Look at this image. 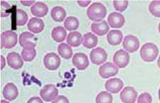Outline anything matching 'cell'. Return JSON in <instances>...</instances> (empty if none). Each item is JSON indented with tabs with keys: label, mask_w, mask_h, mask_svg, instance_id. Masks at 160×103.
Listing matches in <instances>:
<instances>
[{
	"label": "cell",
	"mask_w": 160,
	"mask_h": 103,
	"mask_svg": "<svg viewBox=\"0 0 160 103\" xmlns=\"http://www.w3.org/2000/svg\"><path fill=\"white\" fill-rule=\"evenodd\" d=\"M27 103H43L41 97H32L28 100Z\"/></svg>",
	"instance_id": "cell-35"
},
{
	"label": "cell",
	"mask_w": 160,
	"mask_h": 103,
	"mask_svg": "<svg viewBox=\"0 0 160 103\" xmlns=\"http://www.w3.org/2000/svg\"><path fill=\"white\" fill-rule=\"evenodd\" d=\"M157 65H158V67L160 68V56L158 59V61H157Z\"/></svg>",
	"instance_id": "cell-39"
},
{
	"label": "cell",
	"mask_w": 160,
	"mask_h": 103,
	"mask_svg": "<svg viewBox=\"0 0 160 103\" xmlns=\"http://www.w3.org/2000/svg\"><path fill=\"white\" fill-rule=\"evenodd\" d=\"M11 7L7 2H1V17H7L10 14Z\"/></svg>",
	"instance_id": "cell-32"
},
{
	"label": "cell",
	"mask_w": 160,
	"mask_h": 103,
	"mask_svg": "<svg viewBox=\"0 0 160 103\" xmlns=\"http://www.w3.org/2000/svg\"><path fill=\"white\" fill-rule=\"evenodd\" d=\"M113 101V97L108 92H101L98 93L96 98L97 103H112Z\"/></svg>",
	"instance_id": "cell-29"
},
{
	"label": "cell",
	"mask_w": 160,
	"mask_h": 103,
	"mask_svg": "<svg viewBox=\"0 0 160 103\" xmlns=\"http://www.w3.org/2000/svg\"><path fill=\"white\" fill-rule=\"evenodd\" d=\"M7 64L11 68L18 70L23 67V61L17 52H12L7 55Z\"/></svg>",
	"instance_id": "cell-15"
},
{
	"label": "cell",
	"mask_w": 160,
	"mask_h": 103,
	"mask_svg": "<svg viewBox=\"0 0 160 103\" xmlns=\"http://www.w3.org/2000/svg\"><path fill=\"white\" fill-rule=\"evenodd\" d=\"M36 56V50L34 48H23L21 57L26 62H31Z\"/></svg>",
	"instance_id": "cell-27"
},
{
	"label": "cell",
	"mask_w": 160,
	"mask_h": 103,
	"mask_svg": "<svg viewBox=\"0 0 160 103\" xmlns=\"http://www.w3.org/2000/svg\"><path fill=\"white\" fill-rule=\"evenodd\" d=\"M159 54V49L156 44L152 43L144 44L140 49V57L147 62H154Z\"/></svg>",
	"instance_id": "cell-2"
},
{
	"label": "cell",
	"mask_w": 160,
	"mask_h": 103,
	"mask_svg": "<svg viewBox=\"0 0 160 103\" xmlns=\"http://www.w3.org/2000/svg\"><path fill=\"white\" fill-rule=\"evenodd\" d=\"M113 60L114 64L118 68H125L130 62V55L126 51L119 49L114 54Z\"/></svg>",
	"instance_id": "cell-8"
},
{
	"label": "cell",
	"mask_w": 160,
	"mask_h": 103,
	"mask_svg": "<svg viewBox=\"0 0 160 103\" xmlns=\"http://www.w3.org/2000/svg\"><path fill=\"white\" fill-rule=\"evenodd\" d=\"M121 101L123 103H135L138 97V92L131 86H127L121 92Z\"/></svg>",
	"instance_id": "cell-11"
},
{
	"label": "cell",
	"mask_w": 160,
	"mask_h": 103,
	"mask_svg": "<svg viewBox=\"0 0 160 103\" xmlns=\"http://www.w3.org/2000/svg\"><path fill=\"white\" fill-rule=\"evenodd\" d=\"M122 33L121 30H112L108 33L107 40L111 45H118L122 40Z\"/></svg>",
	"instance_id": "cell-20"
},
{
	"label": "cell",
	"mask_w": 160,
	"mask_h": 103,
	"mask_svg": "<svg viewBox=\"0 0 160 103\" xmlns=\"http://www.w3.org/2000/svg\"><path fill=\"white\" fill-rule=\"evenodd\" d=\"M28 17L26 12L21 9L17 10V15H16V23L18 26L25 25L28 21Z\"/></svg>",
	"instance_id": "cell-28"
},
{
	"label": "cell",
	"mask_w": 160,
	"mask_h": 103,
	"mask_svg": "<svg viewBox=\"0 0 160 103\" xmlns=\"http://www.w3.org/2000/svg\"><path fill=\"white\" fill-rule=\"evenodd\" d=\"M44 22L41 18H31L28 23V30L33 33H41L44 29Z\"/></svg>",
	"instance_id": "cell-18"
},
{
	"label": "cell",
	"mask_w": 160,
	"mask_h": 103,
	"mask_svg": "<svg viewBox=\"0 0 160 103\" xmlns=\"http://www.w3.org/2000/svg\"><path fill=\"white\" fill-rule=\"evenodd\" d=\"M158 30H159V33L160 34V23H159V24L158 26Z\"/></svg>",
	"instance_id": "cell-41"
},
{
	"label": "cell",
	"mask_w": 160,
	"mask_h": 103,
	"mask_svg": "<svg viewBox=\"0 0 160 103\" xmlns=\"http://www.w3.org/2000/svg\"><path fill=\"white\" fill-rule=\"evenodd\" d=\"M152 97L148 92H144L138 97V103H152Z\"/></svg>",
	"instance_id": "cell-33"
},
{
	"label": "cell",
	"mask_w": 160,
	"mask_h": 103,
	"mask_svg": "<svg viewBox=\"0 0 160 103\" xmlns=\"http://www.w3.org/2000/svg\"><path fill=\"white\" fill-rule=\"evenodd\" d=\"M1 103H9V102L6 101V100H1Z\"/></svg>",
	"instance_id": "cell-40"
},
{
	"label": "cell",
	"mask_w": 160,
	"mask_h": 103,
	"mask_svg": "<svg viewBox=\"0 0 160 103\" xmlns=\"http://www.w3.org/2000/svg\"><path fill=\"white\" fill-rule=\"evenodd\" d=\"M31 12L36 17H44L48 12V7L43 2H36L31 7Z\"/></svg>",
	"instance_id": "cell-17"
},
{
	"label": "cell",
	"mask_w": 160,
	"mask_h": 103,
	"mask_svg": "<svg viewBox=\"0 0 160 103\" xmlns=\"http://www.w3.org/2000/svg\"><path fill=\"white\" fill-rule=\"evenodd\" d=\"M149 11L155 17H160V1L151 2L149 6Z\"/></svg>",
	"instance_id": "cell-30"
},
{
	"label": "cell",
	"mask_w": 160,
	"mask_h": 103,
	"mask_svg": "<svg viewBox=\"0 0 160 103\" xmlns=\"http://www.w3.org/2000/svg\"><path fill=\"white\" fill-rule=\"evenodd\" d=\"M21 3L24 6L28 7L35 3V1H21Z\"/></svg>",
	"instance_id": "cell-37"
},
{
	"label": "cell",
	"mask_w": 160,
	"mask_h": 103,
	"mask_svg": "<svg viewBox=\"0 0 160 103\" xmlns=\"http://www.w3.org/2000/svg\"><path fill=\"white\" fill-rule=\"evenodd\" d=\"M52 38L57 43H62L66 38L67 32L62 26H57L52 30Z\"/></svg>",
	"instance_id": "cell-23"
},
{
	"label": "cell",
	"mask_w": 160,
	"mask_h": 103,
	"mask_svg": "<svg viewBox=\"0 0 160 103\" xmlns=\"http://www.w3.org/2000/svg\"><path fill=\"white\" fill-rule=\"evenodd\" d=\"M122 87H123V82L118 78L109 79L106 82L105 84V88L107 91L114 94L118 93L121 91Z\"/></svg>",
	"instance_id": "cell-14"
},
{
	"label": "cell",
	"mask_w": 160,
	"mask_h": 103,
	"mask_svg": "<svg viewBox=\"0 0 160 103\" xmlns=\"http://www.w3.org/2000/svg\"><path fill=\"white\" fill-rule=\"evenodd\" d=\"M84 47L88 49H92L97 45L98 38L92 33H87L84 34L83 36V42H82Z\"/></svg>",
	"instance_id": "cell-22"
},
{
	"label": "cell",
	"mask_w": 160,
	"mask_h": 103,
	"mask_svg": "<svg viewBox=\"0 0 160 103\" xmlns=\"http://www.w3.org/2000/svg\"><path fill=\"white\" fill-rule=\"evenodd\" d=\"M82 42H83V39H82L81 33L77 31L70 33L67 38V43L70 47H79Z\"/></svg>",
	"instance_id": "cell-21"
},
{
	"label": "cell",
	"mask_w": 160,
	"mask_h": 103,
	"mask_svg": "<svg viewBox=\"0 0 160 103\" xmlns=\"http://www.w3.org/2000/svg\"><path fill=\"white\" fill-rule=\"evenodd\" d=\"M122 47L127 52L133 53L138 49L140 47V42L137 37L133 35H128L125 37L122 41Z\"/></svg>",
	"instance_id": "cell-7"
},
{
	"label": "cell",
	"mask_w": 160,
	"mask_h": 103,
	"mask_svg": "<svg viewBox=\"0 0 160 103\" xmlns=\"http://www.w3.org/2000/svg\"><path fill=\"white\" fill-rule=\"evenodd\" d=\"M98 73L101 78H108L116 76L118 73V68L116 66L111 62H107L101 66Z\"/></svg>",
	"instance_id": "cell-9"
},
{
	"label": "cell",
	"mask_w": 160,
	"mask_h": 103,
	"mask_svg": "<svg viewBox=\"0 0 160 103\" xmlns=\"http://www.w3.org/2000/svg\"><path fill=\"white\" fill-rule=\"evenodd\" d=\"M159 100L160 101V88H159Z\"/></svg>",
	"instance_id": "cell-42"
},
{
	"label": "cell",
	"mask_w": 160,
	"mask_h": 103,
	"mask_svg": "<svg viewBox=\"0 0 160 103\" xmlns=\"http://www.w3.org/2000/svg\"><path fill=\"white\" fill-rule=\"evenodd\" d=\"M91 29L97 35L102 36L106 35L109 31V26L106 21H102L100 23H92Z\"/></svg>",
	"instance_id": "cell-19"
},
{
	"label": "cell",
	"mask_w": 160,
	"mask_h": 103,
	"mask_svg": "<svg viewBox=\"0 0 160 103\" xmlns=\"http://www.w3.org/2000/svg\"><path fill=\"white\" fill-rule=\"evenodd\" d=\"M6 65V62H5V58L1 55V69L2 70Z\"/></svg>",
	"instance_id": "cell-38"
},
{
	"label": "cell",
	"mask_w": 160,
	"mask_h": 103,
	"mask_svg": "<svg viewBox=\"0 0 160 103\" xmlns=\"http://www.w3.org/2000/svg\"><path fill=\"white\" fill-rule=\"evenodd\" d=\"M72 64L77 69L80 71L85 70L89 67V62L86 54L84 53H76L72 58Z\"/></svg>",
	"instance_id": "cell-12"
},
{
	"label": "cell",
	"mask_w": 160,
	"mask_h": 103,
	"mask_svg": "<svg viewBox=\"0 0 160 103\" xmlns=\"http://www.w3.org/2000/svg\"><path fill=\"white\" fill-rule=\"evenodd\" d=\"M108 54L104 49L101 47H97L90 52V59L92 64L95 65H100L105 62L107 59Z\"/></svg>",
	"instance_id": "cell-6"
},
{
	"label": "cell",
	"mask_w": 160,
	"mask_h": 103,
	"mask_svg": "<svg viewBox=\"0 0 160 103\" xmlns=\"http://www.w3.org/2000/svg\"><path fill=\"white\" fill-rule=\"evenodd\" d=\"M79 22L77 18L74 16H69L65 19L64 22V26L66 30L69 31L75 30L79 28Z\"/></svg>",
	"instance_id": "cell-26"
},
{
	"label": "cell",
	"mask_w": 160,
	"mask_h": 103,
	"mask_svg": "<svg viewBox=\"0 0 160 103\" xmlns=\"http://www.w3.org/2000/svg\"><path fill=\"white\" fill-rule=\"evenodd\" d=\"M18 43V35L12 30H7L1 35L2 48L11 49L17 45Z\"/></svg>",
	"instance_id": "cell-3"
},
{
	"label": "cell",
	"mask_w": 160,
	"mask_h": 103,
	"mask_svg": "<svg viewBox=\"0 0 160 103\" xmlns=\"http://www.w3.org/2000/svg\"><path fill=\"white\" fill-rule=\"evenodd\" d=\"M40 96L45 102H51L58 97V90L55 85L47 84L40 91Z\"/></svg>",
	"instance_id": "cell-4"
},
{
	"label": "cell",
	"mask_w": 160,
	"mask_h": 103,
	"mask_svg": "<svg viewBox=\"0 0 160 103\" xmlns=\"http://www.w3.org/2000/svg\"><path fill=\"white\" fill-rule=\"evenodd\" d=\"M106 13L107 12L104 5L100 2H95L88 8L87 16L92 21L98 22L106 16Z\"/></svg>",
	"instance_id": "cell-1"
},
{
	"label": "cell",
	"mask_w": 160,
	"mask_h": 103,
	"mask_svg": "<svg viewBox=\"0 0 160 103\" xmlns=\"http://www.w3.org/2000/svg\"><path fill=\"white\" fill-rule=\"evenodd\" d=\"M52 103H69V100L65 96H59Z\"/></svg>",
	"instance_id": "cell-34"
},
{
	"label": "cell",
	"mask_w": 160,
	"mask_h": 103,
	"mask_svg": "<svg viewBox=\"0 0 160 103\" xmlns=\"http://www.w3.org/2000/svg\"><path fill=\"white\" fill-rule=\"evenodd\" d=\"M51 17L56 22H62L66 17V12L62 7H55L51 10Z\"/></svg>",
	"instance_id": "cell-24"
},
{
	"label": "cell",
	"mask_w": 160,
	"mask_h": 103,
	"mask_svg": "<svg viewBox=\"0 0 160 103\" xmlns=\"http://www.w3.org/2000/svg\"><path fill=\"white\" fill-rule=\"evenodd\" d=\"M91 3V1H77V4H78L80 7H86Z\"/></svg>",
	"instance_id": "cell-36"
},
{
	"label": "cell",
	"mask_w": 160,
	"mask_h": 103,
	"mask_svg": "<svg viewBox=\"0 0 160 103\" xmlns=\"http://www.w3.org/2000/svg\"><path fill=\"white\" fill-rule=\"evenodd\" d=\"M18 96V90L15 84L12 83H7L3 89V96L9 101L14 100Z\"/></svg>",
	"instance_id": "cell-16"
},
{
	"label": "cell",
	"mask_w": 160,
	"mask_h": 103,
	"mask_svg": "<svg viewBox=\"0 0 160 103\" xmlns=\"http://www.w3.org/2000/svg\"><path fill=\"white\" fill-rule=\"evenodd\" d=\"M19 44L23 48H34L36 46V38L33 34L23 32L19 35Z\"/></svg>",
	"instance_id": "cell-10"
},
{
	"label": "cell",
	"mask_w": 160,
	"mask_h": 103,
	"mask_svg": "<svg viewBox=\"0 0 160 103\" xmlns=\"http://www.w3.org/2000/svg\"><path fill=\"white\" fill-rule=\"evenodd\" d=\"M128 6V1H113V7L117 11L123 12Z\"/></svg>",
	"instance_id": "cell-31"
},
{
	"label": "cell",
	"mask_w": 160,
	"mask_h": 103,
	"mask_svg": "<svg viewBox=\"0 0 160 103\" xmlns=\"http://www.w3.org/2000/svg\"><path fill=\"white\" fill-rule=\"evenodd\" d=\"M58 53L65 59H69L72 57L73 51L71 47L66 43H61L58 47Z\"/></svg>",
	"instance_id": "cell-25"
},
{
	"label": "cell",
	"mask_w": 160,
	"mask_h": 103,
	"mask_svg": "<svg viewBox=\"0 0 160 103\" xmlns=\"http://www.w3.org/2000/svg\"><path fill=\"white\" fill-rule=\"evenodd\" d=\"M109 26L113 28H120L125 24V20L123 16L120 13L112 12L108 16Z\"/></svg>",
	"instance_id": "cell-13"
},
{
	"label": "cell",
	"mask_w": 160,
	"mask_h": 103,
	"mask_svg": "<svg viewBox=\"0 0 160 103\" xmlns=\"http://www.w3.org/2000/svg\"><path fill=\"white\" fill-rule=\"evenodd\" d=\"M43 63L45 67L47 69L54 71L60 67L61 60L60 57L54 52H50L45 55L43 58Z\"/></svg>",
	"instance_id": "cell-5"
}]
</instances>
